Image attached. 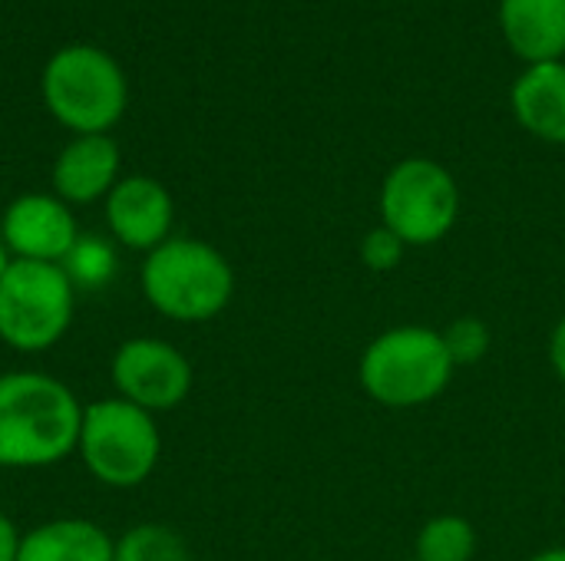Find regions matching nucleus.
<instances>
[{
	"label": "nucleus",
	"mask_w": 565,
	"mask_h": 561,
	"mask_svg": "<svg viewBox=\"0 0 565 561\" xmlns=\"http://www.w3.org/2000/svg\"><path fill=\"white\" fill-rule=\"evenodd\" d=\"M83 407L43 370L0 374V470H50L76 453Z\"/></svg>",
	"instance_id": "nucleus-1"
},
{
	"label": "nucleus",
	"mask_w": 565,
	"mask_h": 561,
	"mask_svg": "<svg viewBox=\"0 0 565 561\" xmlns=\"http://www.w3.org/2000/svg\"><path fill=\"white\" fill-rule=\"evenodd\" d=\"M139 291L146 304L179 324L215 321L235 298V268L228 258L192 235H172L142 255Z\"/></svg>",
	"instance_id": "nucleus-2"
},
{
	"label": "nucleus",
	"mask_w": 565,
	"mask_h": 561,
	"mask_svg": "<svg viewBox=\"0 0 565 561\" xmlns=\"http://www.w3.org/2000/svg\"><path fill=\"white\" fill-rule=\"evenodd\" d=\"M457 364L444 334L427 324H397L381 331L358 360L361 390L387 410H417L450 387Z\"/></svg>",
	"instance_id": "nucleus-3"
},
{
	"label": "nucleus",
	"mask_w": 565,
	"mask_h": 561,
	"mask_svg": "<svg viewBox=\"0 0 565 561\" xmlns=\"http://www.w3.org/2000/svg\"><path fill=\"white\" fill-rule=\"evenodd\" d=\"M40 96L46 112L73 136H106L129 106V83L106 50L70 43L46 60Z\"/></svg>",
	"instance_id": "nucleus-4"
},
{
	"label": "nucleus",
	"mask_w": 565,
	"mask_h": 561,
	"mask_svg": "<svg viewBox=\"0 0 565 561\" xmlns=\"http://www.w3.org/2000/svg\"><path fill=\"white\" fill-rule=\"evenodd\" d=\"M76 456L99 486L136 489L159 466L162 433L152 413L119 397L93 400L83 407Z\"/></svg>",
	"instance_id": "nucleus-5"
},
{
	"label": "nucleus",
	"mask_w": 565,
	"mask_h": 561,
	"mask_svg": "<svg viewBox=\"0 0 565 561\" xmlns=\"http://www.w3.org/2000/svg\"><path fill=\"white\" fill-rule=\"evenodd\" d=\"M381 225H387L407 248H430L444 241L463 208L457 175L427 155L401 159L381 182Z\"/></svg>",
	"instance_id": "nucleus-6"
},
{
	"label": "nucleus",
	"mask_w": 565,
	"mask_h": 561,
	"mask_svg": "<svg viewBox=\"0 0 565 561\" xmlns=\"http://www.w3.org/2000/svg\"><path fill=\"white\" fill-rule=\"evenodd\" d=\"M76 294L63 265L13 261L0 278V341L17 354L56 347L73 324Z\"/></svg>",
	"instance_id": "nucleus-7"
},
{
	"label": "nucleus",
	"mask_w": 565,
	"mask_h": 561,
	"mask_svg": "<svg viewBox=\"0 0 565 561\" xmlns=\"http://www.w3.org/2000/svg\"><path fill=\"white\" fill-rule=\"evenodd\" d=\"M109 380L119 400L159 417L189 400L195 370L172 341L129 337L109 360Z\"/></svg>",
	"instance_id": "nucleus-8"
},
{
	"label": "nucleus",
	"mask_w": 565,
	"mask_h": 561,
	"mask_svg": "<svg viewBox=\"0 0 565 561\" xmlns=\"http://www.w3.org/2000/svg\"><path fill=\"white\" fill-rule=\"evenodd\" d=\"M0 238L13 261L63 265L79 241L73 208L53 192H23L0 215Z\"/></svg>",
	"instance_id": "nucleus-9"
},
{
	"label": "nucleus",
	"mask_w": 565,
	"mask_h": 561,
	"mask_svg": "<svg viewBox=\"0 0 565 561\" xmlns=\"http://www.w3.org/2000/svg\"><path fill=\"white\" fill-rule=\"evenodd\" d=\"M103 218L109 238L119 248L149 255L172 238L175 202L159 179L136 172V175H122L113 185V192L103 198Z\"/></svg>",
	"instance_id": "nucleus-10"
},
{
	"label": "nucleus",
	"mask_w": 565,
	"mask_h": 561,
	"mask_svg": "<svg viewBox=\"0 0 565 561\" xmlns=\"http://www.w3.org/2000/svg\"><path fill=\"white\" fill-rule=\"evenodd\" d=\"M119 169H122V155L109 132L106 136H73L53 159L50 185H53V195L63 198L70 208L96 205L122 179Z\"/></svg>",
	"instance_id": "nucleus-11"
},
{
	"label": "nucleus",
	"mask_w": 565,
	"mask_h": 561,
	"mask_svg": "<svg viewBox=\"0 0 565 561\" xmlns=\"http://www.w3.org/2000/svg\"><path fill=\"white\" fill-rule=\"evenodd\" d=\"M507 46L526 63H559L565 56V0H500Z\"/></svg>",
	"instance_id": "nucleus-12"
},
{
	"label": "nucleus",
	"mask_w": 565,
	"mask_h": 561,
	"mask_svg": "<svg viewBox=\"0 0 565 561\" xmlns=\"http://www.w3.org/2000/svg\"><path fill=\"white\" fill-rule=\"evenodd\" d=\"M510 106L533 139L565 145V60L526 66L510 89Z\"/></svg>",
	"instance_id": "nucleus-13"
},
{
	"label": "nucleus",
	"mask_w": 565,
	"mask_h": 561,
	"mask_svg": "<svg viewBox=\"0 0 565 561\" xmlns=\"http://www.w3.org/2000/svg\"><path fill=\"white\" fill-rule=\"evenodd\" d=\"M116 539L89 519H50L23 532L17 561H113Z\"/></svg>",
	"instance_id": "nucleus-14"
},
{
	"label": "nucleus",
	"mask_w": 565,
	"mask_h": 561,
	"mask_svg": "<svg viewBox=\"0 0 565 561\" xmlns=\"http://www.w3.org/2000/svg\"><path fill=\"white\" fill-rule=\"evenodd\" d=\"M477 529L470 519L457 513H440L427 519L414 542L417 561H473L477 559Z\"/></svg>",
	"instance_id": "nucleus-15"
},
{
	"label": "nucleus",
	"mask_w": 565,
	"mask_h": 561,
	"mask_svg": "<svg viewBox=\"0 0 565 561\" xmlns=\"http://www.w3.org/2000/svg\"><path fill=\"white\" fill-rule=\"evenodd\" d=\"M113 561H192V552L175 529L159 522H139L116 539Z\"/></svg>",
	"instance_id": "nucleus-16"
},
{
	"label": "nucleus",
	"mask_w": 565,
	"mask_h": 561,
	"mask_svg": "<svg viewBox=\"0 0 565 561\" xmlns=\"http://www.w3.org/2000/svg\"><path fill=\"white\" fill-rule=\"evenodd\" d=\"M63 271L76 284V291H93L113 281L116 274V248L99 235H79L73 251L63 261Z\"/></svg>",
	"instance_id": "nucleus-17"
},
{
	"label": "nucleus",
	"mask_w": 565,
	"mask_h": 561,
	"mask_svg": "<svg viewBox=\"0 0 565 561\" xmlns=\"http://www.w3.org/2000/svg\"><path fill=\"white\" fill-rule=\"evenodd\" d=\"M440 334H444V344H447V350H450L457 370H460V367L480 364V360L490 354V347H493V334H490L487 321L477 317V314L454 317Z\"/></svg>",
	"instance_id": "nucleus-18"
},
{
	"label": "nucleus",
	"mask_w": 565,
	"mask_h": 561,
	"mask_svg": "<svg viewBox=\"0 0 565 561\" xmlns=\"http://www.w3.org/2000/svg\"><path fill=\"white\" fill-rule=\"evenodd\" d=\"M407 245L387 228V225H374L364 238H361V261L367 271L374 274H391L401 268V261L407 258Z\"/></svg>",
	"instance_id": "nucleus-19"
},
{
	"label": "nucleus",
	"mask_w": 565,
	"mask_h": 561,
	"mask_svg": "<svg viewBox=\"0 0 565 561\" xmlns=\"http://www.w3.org/2000/svg\"><path fill=\"white\" fill-rule=\"evenodd\" d=\"M20 546H23V532L7 513H0V561L20 559Z\"/></svg>",
	"instance_id": "nucleus-20"
},
{
	"label": "nucleus",
	"mask_w": 565,
	"mask_h": 561,
	"mask_svg": "<svg viewBox=\"0 0 565 561\" xmlns=\"http://www.w3.org/2000/svg\"><path fill=\"white\" fill-rule=\"evenodd\" d=\"M550 367H553L556 380L565 387V314L556 321V327L550 334Z\"/></svg>",
	"instance_id": "nucleus-21"
},
{
	"label": "nucleus",
	"mask_w": 565,
	"mask_h": 561,
	"mask_svg": "<svg viewBox=\"0 0 565 561\" xmlns=\"http://www.w3.org/2000/svg\"><path fill=\"white\" fill-rule=\"evenodd\" d=\"M526 561H565V546H553V549H543V552L530 555Z\"/></svg>",
	"instance_id": "nucleus-22"
},
{
	"label": "nucleus",
	"mask_w": 565,
	"mask_h": 561,
	"mask_svg": "<svg viewBox=\"0 0 565 561\" xmlns=\"http://www.w3.org/2000/svg\"><path fill=\"white\" fill-rule=\"evenodd\" d=\"M10 265H13V255H10V248L3 245V238H0V278L10 271Z\"/></svg>",
	"instance_id": "nucleus-23"
},
{
	"label": "nucleus",
	"mask_w": 565,
	"mask_h": 561,
	"mask_svg": "<svg viewBox=\"0 0 565 561\" xmlns=\"http://www.w3.org/2000/svg\"><path fill=\"white\" fill-rule=\"evenodd\" d=\"M404 561H417V559H404Z\"/></svg>",
	"instance_id": "nucleus-24"
}]
</instances>
